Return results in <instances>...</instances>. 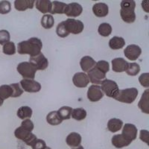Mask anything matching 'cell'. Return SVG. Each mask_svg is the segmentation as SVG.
Listing matches in <instances>:
<instances>
[{"instance_id": "obj_19", "label": "cell", "mask_w": 149, "mask_h": 149, "mask_svg": "<svg viewBox=\"0 0 149 149\" xmlns=\"http://www.w3.org/2000/svg\"><path fill=\"white\" fill-rule=\"evenodd\" d=\"M81 136L78 133L72 132L66 136V142L71 148H77L81 146Z\"/></svg>"}, {"instance_id": "obj_34", "label": "cell", "mask_w": 149, "mask_h": 149, "mask_svg": "<svg viewBox=\"0 0 149 149\" xmlns=\"http://www.w3.org/2000/svg\"><path fill=\"white\" fill-rule=\"evenodd\" d=\"M125 72L128 75H130V76H136L140 72V66L136 63H127V66Z\"/></svg>"}, {"instance_id": "obj_31", "label": "cell", "mask_w": 149, "mask_h": 149, "mask_svg": "<svg viewBox=\"0 0 149 149\" xmlns=\"http://www.w3.org/2000/svg\"><path fill=\"white\" fill-rule=\"evenodd\" d=\"M73 109L68 106H64L62 107L58 110V115L60 116L62 120H67L70 119L72 116V112Z\"/></svg>"}, {"instance_id": "obj_32", "label": "cell", "mask_w": 149, "mask_h": 149, "mask_svg": "<svg viewBox=\"0 0 149 149\" xmlns=\"http://www.w3.org/2000/svg\"><path fill=\"white\" fill-rule=\"evenodd\" d=\"M98 34L102 37H109L112 33V27L109 23L104 22L98 26Z\"/></svg>"}, {"instance_id": "obj_43", "label": "cell", "mask_w": 149, "mask_h": 149, "mask_svg": "<svg viewBox=\"0 0 149 149\" xmlns=\"http://www.w3.org/2000/svg\"><path fill=\"white\" fill-rule=\"evenodd\" d=\"M31 147L32 149H45L46 148V142L42 139H37Z\"/></svg>"}, {"instance_id": "obj_38", "label": "cell", "mask_w": 149, "mask_h": 149, "mask_svg": "<svg viewBox=\"0 0 149 149\" xmlns=\"http://www.w3.org/2000/svg\"><path fill=\"white\" fill-rule=\"evenodd\" d=\"M10 86H11L12 90H13V94H12L11 96L12 98H17V97H19L20 95H22V94L23 93V90H22V87L20 86L19 84H11Z\"/></svg>"}, {"instance_id": "obj_6", "label": "cell", "mask_w": 149, "mask_h": 149, "mask_svg": "<svg viewBox=\"0 0 149 149\" xmlns=\"http://www.w3.org/2000/svg\"><path fill=\"white\" fill-rule=\"evenodd\" d=\"M101 84H102L101 89H102V92L107 97L114 98L119 93V90L118 84L112 80L106 78L102 82Z\"/></svg>"}, {"instance_id": "obj_36", "label": "cell", "mask_w": 149, "mask_h": 149, "mask_svg": "<svg viewBox=\"0 0 149 149\" xmlns=\"http://www.w3.org/2000/svg\"><path fill=\"white\" fill-rule=\"evenodd\" d=\"M56 33H57L58 37H62V38H64V37H66L70 35V33L68 32L66 27H65L63 21L60 22L58 25V26L56 28Z\"/></svg>"}, {"instance_id": "obj_10", "label": "cell", "mask_w": 149, "mask_h": 149, "mask_svg": "<svg viewBox=\"0 0 149 149\" xmlns=\"http://www.w3.org/2000/svg\"><path fill=\"white\" fill-rule=\"evenodd\" d=\"M104 97L101 86L98 85H91L87 91V98L92 102H96L100 101Z\"/></svg>"}, {"instance_id": "obj_14", "label": "cell", "mask_w": 149, "mask_h": 149, "mask_svg": "<svg viewBox=\"0 0 149 149\" xmlns=\"http://www.w3.org/2000/svg\"><path fill=\"white\" fill-rule=\"evenodd\" d=\"M82 11H83V8L81 5L76 2H72L66 5L64 14H66L67 17H77L81 14Z\"/></svg>"}, {"instance_id": "obj_24", "label": "cell", "mask_w": 149, "mask_h": 149, "mask_svg": "<svg viewBox=\"0 0 149 149\" xmlns=\"http://www.w3.org/2000/svg\"><path fill=\"white\" fill-rule=\"evenodd\" d=\"M125 45V41L124 40L123 37H112L109 41V46L113 50H118L121 49Z\"/></svg>"}, {"instance_id": "obj_27", "label": "cell", "mask_w": 149, "mask_h": 149, "mask_svg": "<svg viewBox=\"0 0 149 149\" xmlns=\"http://www.w3.org/2000/svg\"><path fill=\"white\" fill-rule=\"evenodd\" d=\"M52 3V10L50 12L51 15L64 14L65 8L66 7V3L62 2H58V1H54Z\"/></svg>"}, {"instance_id": "obj_15", "label": "cell", "mask_w": 149, "mask_h": 149, "mask_svg": "<svg viewBox=\"0 0 149 149\" xmlns=\"http://www.w3.org/2000/svg\"><path fill=\"white\" fill-rule=\"evenodd\" d=\"M72 82L74 85L78 88L86 87L90 83L87 74L84 72H77L74 74L72 78Z\"/></svg>"}, {"instance_id": "obj_9", "label": "cell", "mask_w": 149, "mask_h": 149, "mask_svg": "<svg viewBox=\"0 0 149 149\" xmlns=\"http://www.w3.org/2000/svg\"><path fill=\"white\" fill-rule=\"evenodd\" d=\"M19 84L22 90L28 93H38L41 90L40 84L34 80L22 79Z\"/></svg>"}, {"instance_id": "obj_2", "label": "cell", "mask_w": 149, "mask_h": 149, "mask_svg": "<svg viewBox=\"0 0 149 149\" xmlns=\"http://www.w3.org/2000/svg\"><path fill=\"white\" fill-rule=\"evenodd\" d=\"M136 2L133 0H123L121 2L120 15L125 22L133 23L136 20Z\"/></svg>"}, {"instance_id": "obj_37", "label": "cell", "mask_w": 149, "mask_h": 149, "mask_svg": "<svg viewBox=\"0 0 149 149\" xmlns=\"http://www.w3.org/2000/svg\"><path fill=\"white\" fill-rule=\"evenodd\" d=\"M95 67L105 74L110 70V64L106 61H99L96 62Z\"/></svg>"}, {"instance_id": "obj_47", "label": "cell", "mask_w": 149, "mask_h": 149, "mask_svg": "<svg viewBox=\"0 0 149 149\" xmlns=\"http://www.w3.org/2000/svg\"><path fill=\"white\" fill-rule=\"evenodd\" d=\"M3 102H4L3 100H2V99H0V107H1V106H2V104H3Z\"/></svg>"}, {"instance_id": "obj_18", "label": "cell", "mask_w": 149, "mask_h": 149, "mask_svg": "<svg viewBox=\"0 0 149 149\" xmlns=\"http://www.w3.org/2000/svg\"><path fill=\"white\" fill-rule=\"evenodd\" d=\"M112 145L116 148H122L127 147L131 143V142L127 140L122 134H116L114 135L111 139Z\"/></svg>"}, {"instance_id": "obj_7", "label": "cell", "mask_w": 149, "mask_h": 149, "mask_svg": "<svg viewBox=\"0 0 149 149\" xmlns=\"http://www.w3.org/2000/svg\"><path fill=\"white\" fill-rule=\"evenodd\" d=\"M66 30L70 34H81L84 29V25L81 20H77L74 19H67L63 21Z\"/></svg>"}, {"instance_id": "obj_13", "label": "cell", "mask_w": 149, "mask_h": 149, "mask_svg": "<svg viewBox=\"0 0 149 149\" xmlns=\"http://www.w3.org/2000/svg\"><path fill=\"white\" fill-rule=\"evenodd\" d=\"M137 128L133 124H125L122 129V134L128 141L132 142L137 136Z\"/></svg>"}, {"instance_id": "obj_41", "label": "cell", "mask_w": 149, "mask_h": 149, "mask_svg": "<svg viewBox=\"0 0 149 149\" xmlns=\"http://www.w3.org/2000/svg\"><path fill=\"white\" fill-rule=\"evenodd\" d=\"M22 128L25 129V130H28L29 132H31L33 130H34V123L30 119H24L22 121V124H21V126H20Z\"/></svg>"}, {"instance_id": "obj_48", "label": "cell", "mask_w": 149, "mask_h": 149, "mask_svg": "<svg viewBox=\"0 0 149 149\" xmlns=\"http://www.w3.org/2000/svg\"><path fill=\"white\" fill-rule=\"evenodd\" d=\"M45 149H52L51 148H49V147H47V146H46V148Z\"/></svg>"}, {"instance_id": "obj_39", "label": "cell", "mask_w": 149, "mask_h": 149, "mask_svg": "<svg viewBox=\"0 0 149 149\" xmlns=\"http://www.w3.org/2000/svg\"><path fill=\"white\" fill-rule=\"evenodd\" d=\"M11 10V5L8 1H1L0 2V14H7Z\"/></svg>"}, {"instance_id": "obj_28", "label": "cell", "mask_w": 149, "mask_h": 149, "mask_svg": "<svg viewBox=\"0 0 149 149\" xmlns=\"http://www.w3.org/2000/svg\"><path fill=\"white\" fill-rule=\"evenodd\" d=\"M32 109L28 106H22L18 109L17 112V116L21 119H30L32 116Z\"/></svg>"}, {"instance_id": "obj_17", "label": "cell", "mask_w": 149, "mask_h": 149, "mask_svg": "<svg viewBox=\"0 0 149 149\" xmlns=\"http://www.w3.org/2000/svg\"><path fill=\"white\" fill-rule=\"evenodd\" d=\"M112 70L115 72H125L127 66V62L122 58H115L112 61Z\"/></svg>"}, {"instance_id": "obj_44", "label": "cell", "mask_w": 149, "mask_h": 149, "mask_svg": "<svg viewBox=\"0 0 149 149\" xmlns=\"http://www.w3.org/2000/svg\"><path fill=\"white\" fill-rule=\"evenodd\" d=\"M139 138L142 142H146V144H148L149 140V132L146 130H141L140 134H139Z\"/></svg>"}, {"instance_id": "obj_5", "label": "cell", "mask_w": 149, "mask_h": 149, "mask_svg": "<svg viewBox=\"0 0 149 149\" xmlns=\"http://www.w3.org/2000/svg\"><path fill=\"white\" fill-rule=\"evenodd\" d=\"M14 136L17 139L23 141L29 146H32L34 142L37 139L36 135H34L31 132H29L28 130L22 128L21 127H19L16 129L15 131H14Z\"/></svg>"}, {"instance_id": "obj_11", "label": "cell", "mask_w": 149, "mask_h": 149, "mask_svg": "<svg viewBox=\"0 0 149 149\" xmlns=\"http://www.w3.org/2000/svg\"><path fill=\"white\" fill-rule=\"evenodd\" d=\"M87 76H88L90 81L94 85L101 84L104 80L106 79V74L98 70L97 68H93L91 70L87 72Z\"/></svg>"}, {"instance_id": "obj_35", "label": "cell", "mask_w": 149, "mask_h": 149, "mask_svg": "<svg viewBox=\"0 0 149 149\" xmlns=\"http://www.w3.org/2000/svg\"><path fill=\"white\" fill-rule=\"evenodd\" d=\"M3 53L7 55H14L16 53V46L14 42H8L3 46Z\"/></svg>"}, {"instance_id": "obj_46", "label": "cell", "mask_w": 149, "mask_h": 149, "mask_svg": "<svg viewBox=\"0 0 149 149\" xmlns=\"http://www.w3.org/2000/svg\"><path fill=\"white\" fill-rule=\"evenodd\" d=\"M72 149H84V148L83 146H78V147L75 148H72Z\"/></svg>"}, {"instance_id": "obj_25", "label": "cell", "mask_w": 149, "mask_h": 149, "mask_svg": "<svg viewBox=\"0 0 149 149\" xmlns=\"http://www.w3.org/2000/svg\"><path fill=\"white\" fill-rule=\"evenodd\" d=\"M123 126V122L119 119H111L107 122V129L111 133L118 132L122 129Z\"/></svg>"}, {"instance_id": "obj_8", "label": "cell", "mask_w": 149, "mask_h": 149, "mask_svg": "<svg viewBox=\"0 0 149 149\" xmlns=\"http://www.w3.org/2000/svg\"><path fill=\"white\" fill-rule=\"evenodd\" d=\"M29 63L32 65L36 70H45L49 66V61L42 53H40L38 55L31 57L29 58Z\"/></svg>"}, {"instance_id": "obj_12", "label": "cell", "mask_w": 149, "mask_h": 149, "mask_svg": "<svg viewBox=\"0 0 149 149\" xmlns=\"http://www.w3.org/2000/svg\"><path fill=\"white\" fill-rule=\"evenodd\" d=\"M142 53V49L139 46L131 44L127 46L124 50V54L126 58L130 61H134L137 60Z\"/></svg>"}, {"instance_id": "obj_23", "label": "cell", "mask_w": 149, "mask_h": 149, "mask_svg": "<svg viewBox=\"0 0 149 149\" xmlns=\"http://www.w3.org/2000/svg\"><path fill=\"white\" fill-rule=\"evenodd\" d=\"M36 8L40 12L46 14L50 13L52 7V3L49 0H37L36 1Z\"/></svg>"}, {"instance_id": "obj_29", "label": "cell", "mask_w": 149, "mask_h": 149, "mask_svg": "<svg viewBox=\"0 0 149 149\" xmlns=\"http://www.w3.org/2000/svg\"><path fill=\"white\" fill-rule=\"evenodd\" d=\"M13 90L10 85L4 84L0 86V99L5 101L12 96Z\"/></svg>"}, {"instance_id": "obj_20", "label": "cell", "mask_w": 149, "mask_h": 149, "mask_svg": "<svg viewBox=\"0 0 149 149\" xmlns=\"http://www.w3.org/2000/svg\"><path fill=\"white\" fill-rule=\"evenodd\" d=\"M96 62L90 56H84L81 59L80 61V66L81 70H83V72H88L90 70H91L93 68L95 67Z\"/></svg>"}, {"instance_id": "obj_3", "label": "cell", "mask_w": 149, "mask_h": 149, "mask_svg": "<svg viewBox=\"0 0 149 149\" xmlns=\"http://www.w3.org/2000/svg\"><path fill=\"white\" fill-rule=\"evenodd\" d=\"M138 90L136 88H127L119 90V93L115 97V99L119 102L126 104H132L137 98Z\"/></svg>"}, {"instance_id": "obj_26", "label": "cell", "mask_w": 149, "mask_h": 149, "mask_svg": "<svg viewBox=\"0 0 149 149\" xmlns=\"http://www.w3.org/2000/svg\"><path fill=\"white\" fill-rule=\"evenodd\" d=\"M46 121L51 125H58L62 123L63 120L58 115V111H52L46 116Z\"/></svg>"}, {"instance_id": "obj_1", "label": "cell", "mask_w": 149, "mask_h": 149, "mask_svg": "<svg viewBox=\"0 0 149 149\" xmlns=\"http://www.w3.org/2000/svg\"><path fill=\"white\" fill-rule=\"evenodd\" d=\"M42 42L37 37H31L28 40L19 42L17 52L19 54H29L31 57L37 56L41 53Z\"/></svg>"}, {"instance_id": "obj_30", "label": "cell", "mask_w": 149, "mask_h": 149, "mask_svg": "<svg viewBox=\"0 0 149 149\" xmlns=\"http://www.w3.org/2000/svg\"><path fill=\"white\" fill-rule=\"evenodd\" d=\"M54 19L52 15L45 14L41 18V26L46 29H50L54 26Z\"/></svg>"}, {"instance_id": "obj_21", "label": "cell", "mask_w": 149, "mask_h": 149, "mask_svg": "<svg viewBox=\"0 0 149 149\" xmlns=\"http://www.w3.org/2000/svg\"><path fill=\"white\" fill-rule=\"evenodd\" d=\"M35 1L34 0H16L14 2V8L19 11H24L28 9L34 8Z\"/></svg>"}, {"instance_id": "obj_16", "label": "cell", "mask_w": 149, "mask_h": 149, "mask_svg": "<svg viewBox=\"0 0 149 149\" xmlns=\"http://www.w3.org/2000/svg\"><path fill=\"white\" fill-rule=\"evenodd\" d=\"M93 12L98 17H104L108 15L109 7L107 4L103 2L95 3L93 7Z\"/></svg>"}, {"instance_id": "obj_22", "label": "cell", "mask_w": 149, "mask_h": 149, "mask_svg": "<svg viewBox=\"0 0 149 149\" xmlns=\"http://www.w3.org/2000/svg\"><path fill=\"white\" fill-rule=\"evenodd\" d=\"M138 107L142 110V113L148 114L149 113V90H145L142 94L141 99L138 103Z\"/></svg>"}, {"instance_id": "obj_42", "label": "cell", "mask_w": 149, "mask_h": 149, "mask_svg": "<svg viewBox=\"0 0 149 149\" xmlns=\"http://www.w3.org/2000/svg\"><path fill=\"white\" fill-rule=\"evenodd\" d=\"M139 81L142 86L149 87V74L148 72L143 73L139 76Z\"/></svg>"}, {"instance_id": "obj_40", "label": "cell", "mask_w": 149, "mask_h": 149, "mask_svg": "<svg viewBox=\"0 0 149 149\" xmlns=\"http://www.w3.org/2000/svg\"><path fill=\"white\" fill-rule=\"evenodd\" d=\"M10 35L7 30L0 31V45H5L10 42Z\"/></svg>"}, {"instance_id": "obj_4", "label": "cell", "mask_w": 149, "mask_h": 149, "mask_svg": "<svg viewBox=\"0 0 149 149\" xmlns=\"http://www.w3.org/2000/svg\"><path fill=\"white\" fill-rule=\"evenodd\" d=\"M17 70L23 79H31L34 80L35 78L36 70L35 68L29 62H21L18 64L17 67Z\"/></svg>"}, {"instance_id": "obj_33", "label": "cell", "mask_w": 149, "mask_h": 149, "mask_svg": "<svg viewBox=\"0 0 149 149\" xmlns=\"http://www.w3.org/2000/svg\"><path fill=\"white\" fill-rule=\"evenodd\" d=\"M74 120L82 121L86 117V111L84 108L73 109L72 112V116Z\"/></svg>"}, {"instance_id": "obj_45", "label": "cell", "mask_w": 149, "mask_h": 149, "mask_svg": "<svg viewBox=\"0 0 149 149\" xmlns=\"http://www.w3.org/2000/svg\"><path fill=\"white\" fill-rule=\"evenodd\" d=\"M142 8H143V9H144V10L146 12H147V13H148L149 12V8H148V1H142Z\"/></svg>"}]
</instances>
